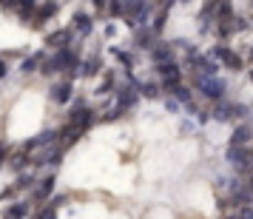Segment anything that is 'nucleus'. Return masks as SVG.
I'll return each mask as SVG.
<instances>
[{"instance_id":"5701e85b","label":"nucleus","mask_w":253,"mask_h":219,"mask_svg":"<svg viewBox=\"0 0 253 219\" xmlns=\"http://www.w3.org/2000/svg\"><path fill=\"white\" fill-rule=\"evenodd\" d=\"M29 185H32V179H29V176H20V182H17V188H29Z\"/></svg>"},{"instance_id":"a211bd4d","label":"nucleus","mask_w":253,"mask_h":219,"mask_svg":"<svg viewBox=\"0 0 253 219\" xmlns=\"http://www.w3.org/2000/svg\"><path fill=\"white\" fill-rule=\"evenodd\" d=\"M97 66H100L97 60H85V63H83V74H85V77H91V74H97Z\"/></svg>"},{"instance_id":"dca6fc26","label":"nucleus","mask_w":253,"mask_h":219,"mask_svg":"<svg viewBox=\"0 0 253 219\" xmlns=\"http://www.w3.org/2000/svg\"><path fill=\"white\" fill-rule=\"evenodd\" d=\"M114 57L120 60V63H123V66H128V69H131V66H134V57H131V54H128V51H120V48H117V51H114Z\"/></svg>"},{"instance_id":"39448f33","label":"nucleus","mask_w":253,"mask_h":219,"mask_svg":"<svg viewBox=\"0 0 253 219\" xmlns=\"http://www.w3.org/2000/svg\"><path fill=\"white\" fill-rule=\"evenodd\" d=\"M51 100H54V103H69L71 100V83L66 80V83H60V86H54V88H51Z\"/></svg>"},{"instance_id":"4be33fe9","label":"nucleus","mask_w":253,"mask_h":219,"mask_svg":"<svg viewBox=\"0 0 253 219\" xmlns=\"http://www.w3.org/2000/svg\"><path fill=\"white\" fill-rule=\"evenodd\" d=\"M173 94H176V97H179L182 103H188V88H185V86H179V88H173Z\"/></svg>"},{"instance_id":"f257e3e1","label":"nucleus","mask_w":253,"mask_h":219,"mask_svg":"<svg viewBox=\"0 0 253 219\" xmlns=\"http://www.w3.org/2000/svg\"><path fill=\"white\" fill-rule=\"evenodd\" d=\"M74 69H80V57H77L71 48H63V51H57V54L46 63L43 74H54V71H71V74H74Z\"/></svg>"},{"instance_id":"7ed1b4c3","label":"nucleus","mask_w":253,"mask_h":219,"mask_svg":"<svg viewBox=\"0 0 253 219\" xmlns=\"http://www.w3.org/2000/svg\"><path fill=\"white\" fill-rule=\"evenodd\" d=\"M91 123H94V111H91V108H85V105L74 108V111H71V117H69V126L80 128V131H85Z\"/></svg>"},{"instance_id":"6e6552de","label":"nucleus","mask_w":253,"mask_h":219,"mask_svg":"<svg viewBox=\"0 0 253 219\" xmlns=\"http://www.w3.org/2000/svg\"><path fill=\"white\" fill-rule=\"evenodd\" d=\"M54 191V176H46L43 182L37 185V191H35V199H48V194Z\"/></svg>"},{"instance_id":"0eeeda50","label":"nucleus","mask_w":253,"mask_h":219,"mask_svg":"<svg viewBox=\"0 0 253 219\" xmlns=\"http://www.w3.org/2000/svg\"><path fill=\"white\" fill-rule=\"evenodd\" d=\"M74 32H80V35H88L91 32V17L88 14H74Z\"/></svg>"},{"instance_id":"4468645a","label":"nucleus","mask_w":253,"mask_h":219,"mask_svg":"<svg viewBox=\"0 0 253 219\" xmlns=\"http://www.w3.org/2000/svg\"><path fill=\"white\" fill-rule=\"evenodd\" d=\"M139 94H142V97H157V94H160V86H157V83H142V86H139Z\"/></svg>"},{"instance_id":"aec40b11","label":"nucleus","mask_w":253,"mask_h":219,"mask_svg":"<svg viewBox=\"0 0 253 219\" xmlns=\"http://www.w3.org/2000/svg\"><path fill=\"white\" fill-rule=\"evenodd\" d=\"M40 219H57V208L51 205V208H46L43 214H40Z\"/></svg>"},{"instance_id":"9d476101","label":"nucleus","mask_w":253,"mask_h":219,"mask_svg":"<svg viewBox=\"0 0 253 219\" xmlns=\"http://www.w3.org/2000/svg\"><path fill=\"white\" fill-rule=\"evenodd\" d=\"M199 86H202V91H205L208 97H219V94H222V88H225L219 80H199Z\"/></svg>"},{"instance_id":"6ab92c4d","label":"nucleus","mask_w":253,"mask_h":219,"mask_svg":"<svg viewBox=\"0 0 253 219\" xmlns=\"http://www.w3.org/2000/svg\"><path fill=\"white\" fill-rule=\"evenodd\" d=\"M37 66H40V57H29V60L23 63V71H26V74H32V71H35Z\"/></svg>"},{"instance_id":"9b49d317","label":"nucleus","mask_w":253,"mask_h":219,"mask_svg":"<svg viewBox=\"0 0 253 219\" xmlns=\"http://www.w3.org/2000/svg\"><path fill=\"white\" fill-rule=\"evenodd\" d=\"M80 134H83V131H80V128H74V126H66L63 131H60V137H63V142H66V145L77 142V137H80Z\"/></svg>"},{"instance_id":"1a4fd4ad","label":"nucleus","mask_w":253,"mask_h":219,"mask_svg":"<svg viewBox=\"0 0 253 219\" xmlns=\"http://www.w3.org/2000/svg\"><path fill=\"white\" fill-rule=\"evenodd\" d=\"M117 100H120V108H131V105L137 103V94H134V88H120Z\"/></svg>"},{"instance_id":"412c9836","label":"nucleus","mask_w":253,"mask_h":219,"mask_svg":"<svg viewBox=\"0 0 253 219\" xmlns=\"http://www.w3.org/2000/svg\"><path fill=\"white\" fill-rule=\"evenodd\" d=\"M245 139H248V131H245V128H239V131L233 134V145H236V142H245Z\"/></svg>"},{"instance_id":"ddd939ff","label":"nucleus","mask_w":253,"mask_h":219,"mask_svg":"<svg viewBox=\"0 0 253 219\" xmlns=\"http://www.w3.org/2000/svg\"><path fill=\"white\" fill-rule=\"evenodd\" d=\"M26 211H29V208H26L23 202H20V205H12L9 211H6V214H3V219H23V217H26Z\"/></svg>"},{"instance_id":"f03ea898","label":"nucleus","mask_w":253,"mask_h":219,"mask_svg":"<svg viewBox=\"0 0 253 219\" xmlns=\"http://www.w3.org/2000/svg\"><path fill=\"white\" fill-rule=\"evenodd\" d=\"M157 71L162 74V83H165V88H179V80H182V71L179 66H173V63H165V66H157Z\"/></svg>"},{"instance_id":"423d86ee","label":"nucleus","mask_w":253,"mask_h":219,"mask_svg":"<svg viewBox=\"0 0 253 219\" xmlns=\"http://www.w3.org/2000/svg\"><path fill=\"white\" fill-rule=\"evenodd\" d=\"M69 40H71V35L69 32H54V35H48V46H54V48H60V51H63V48H69Z\"/></svg>"},{"instance_id":"20e7f679","label":"nucleus","mask_w":253,"mask_h":219,"mask_svg":"<svg viewBox=\"0 0 253 219\" xmlns=\"http://www.w3.org/2000/svg\"><path fill=\"white\" fill-rule=\"evenodd\" d=\"M151 57L157 66H165V63H171V46L168 43H157V46L151 48Z\"/></svg>"},{"instance_id":"f3484780","label":"nucleus","mask_w":253,"mask_h":219,"mask_svg":"<svg viewBox=\"0 0 253 219\" xmlns=\"http://www.w3.org/2000/svg\"><path fill=\"white\" fill-rule=\"evenodd\" d=\"M26 165H29V157H26V154H17V157L12 160V168H14V171H23Z\"/></svg>"},{"instance_id":"b1692460","label":"nucleus","mask_w":253,"mask_h":219,"mask_svg":"<svg viewBox=\"0 0 253 219\" xmlns=\"http://www.w3.org/2000/svg\"><path fill=\"white\" fill-rule=\"evenodd\" d=\"M6 162V145H0V165Z\"/></svg>"},{"instance_id":"393cba45","label":"nucleus","mask_w":253,"mask_h":219,"mask_svg":"<svg viewBox=\"0 0 253 219\" xmlns=\"http://www.w3.org/2000/svg\"><path fill=\"white\" fill-rule=\"evenodd\" d=\"M6 71H9V69H6V63L0 60V77H6Z\"/></svg>"},{"instance_id":"f8f14e48","label":"nucleus","mask_w":253,"mask_h":219,"mask_svg":"<svg viewBox=\"0 0 253 219\" xmlns=\"http://www.w3.org/2000/svg\"><path fill=\"white\" fill-rule=\"evenodd\" d=\"M151 40H154V32H151V29H139V32H137V43L142 48H154V46H151Z\"/></svg>"},{"instance_id":"2eb2a0df","label":"nucleus","mask_w":253,"mask_h":219,"mask_svg":"<svg viewBox=\"0 0 253 219\" xmlns=\"http://www.w3.org/2000/svg\"><path fill=\"white\" fill-rule=\"evenodd\" d=\"M148 6L145 3H126V14H145Z\"/></svg>"}]
</instances>
